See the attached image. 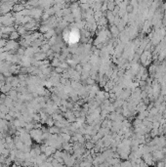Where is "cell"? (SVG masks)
I'll return each instance as SVG.
<instances>
[{"label":"cell","mask_w":166,"mask_h":167,"mask_svg":"<svg viewBox=\"0 0 166 167\" xmlns=\"http://www.w3.org/2000/svg\"><path fill=\"white\" fill-rule=\"evenodd\" d=\"M49 29H51V28H49L47 26H44V25L40 26V28H39V31H40V33L41 34L47 33V32L49 31Z\"/></svg>","instance_id":"obj_16"},{"label":"cell","mask_w":166,"mask_h":167,"mask_svg":"<svg viewBox=\"0 0 166 167\" xmlns=\"http://www.w3.org/2000/svg\"><path fill=\"white\" fill-rule=\"evenodd\" d=\"M34 55H35V52H34V48H33V47H28V48H27L26 51H25V56H26V57L32 58Z\"/></svg>","instance_id":"obj_9"},{"label":"cell","mask_w":166,"mask_h":167,"mask_svg":"<svg viewBox=\"0 0 166 167\" xmlns=\"http://www.w3.org/2000/svg\"><path fill=\"white\" fill-rule=\"evenodd\" d=\"M12 90V86L10 85V84H4L1 88H0V91H1V93L2 94H6V93H9L10 91Z\"/></svg>","instance_id":"obj_8"},{"label":"cell","mask_w":166,"mask_h":167,"mask_svg":"<svg viewBox=\"0 0 166 167\" xmlns=\"http://www.w3.org/2000/svg\"><path fill=\"white\" fill-rule=\"evenodd\" d=\"M0 31L3 34L7 33L10 35L13 31H15V28H14L13 27H2V28H0Z\"/></svg>","instance_id":"obj_5"},{"label":"cell","mask_w":166,"mask_h":167,"mask_svg":"<svg viewBox=\"0 0 166 167\" xmlns=\"http://www.w3.org/2000/svg\"><path fill=\"white\" fill-rule=\"evenodd\" d=\"M46 57H47L46 54L43 53V52H39V53H37V54L34 55V59L36 61H40V62L44 61V59H46Z\"/></svg>","instance_id":"obj_10"},{"label":"cell","mask_w":166,"mask_h":167,"mask_svg":"<svg viewBox=\"0 0 166 167\" xmlns=\"http://www.w3.org/2000/svg\"><path fill=\"white\" fill-rule=\"evenodd\" d=\"M95 146H94V144L93 143H91L90 141H88L87 143H85L84 144V148H85V150H93V148H94Z\"/></svg>","instance_id":"obj_17"},{"label":"cell","mask_w":166,"mask_h":167,"mask_svg":"<svg viewBox=\"0 0 166 167\" xmlns=\"http://www.w3.org/2000/svg\"><path fill=\"white\" fill-rule=\"evenodd\" d=\"M79 166L80 167H91L92 166V163L87 161V160H82L80 163H79Z\"/></svg>","instance_id":"obj_19"},{"label":"cell","mask_w":166,"mask_h":167,"mask_svg":"<svg viewBox=\"0 0 166 167\" xmlns=\"http://www.w3.org/2000/svg\"><path fill=\"white\" fill-rule=\"evenodd\" d=\"M46 124H47V126H48V127H52V126H54V125H55V121H54V119H53L52 117H49V118H48V120L46 121Z\"/></svg>","instance_id":"obj_20"},{"label":"cell","mask_w":166,"mask_h":167,"mask_svg":"<svg viewBox=\"0 0 166 167\" xmlns=\"http://www.w3.org/2000/svg\"><path fill=\"white\" fill-rule=\"evenodd\" d=\"M29 135H30L31 139L33 141H35L37 144H43V139H42L43 132L41 129H32L29 132Z\"/></svg>","instance_id":"obj_1"},{"label":"cell","mask_w":166,"mask_h":167,"mask_svg":"<svg viewBox=\"0 0 166 167\" xmlns=\"http://www.w3.org/2000/svg\"><path fill=\"white\" fill-rule=\"evenodd\" d=\"M48 131L51 135H60L61 134V129L58 128L57 126H52V127H49L48 128Z\"/></svg>","instance_id":"obj_7"},{"label":"cell","mask_w":166,"mask_h":167,"mask_svg":"<svg viewBox=\"0 0 166 167\" xmlns=\"http://www.w3.org/2000/svg\"><path fill=\"white\" fill-rule=\"evenodd\" d=\"M60 65H61V62H60V60L57 59V58H54V59L52 60L51 64H50V66H52V67H55V68H56V67H59Z\"/></svg>","instance_id":"obj_12"},{"label":"cell","mask_w":166,"mask_h":167,"mask_svg":"<svg viewBox=\"0 0 166 167\" xmlns=\"http://www.w3.org/2000/svg\"><path fill=\"white\" fill-rule=\"evenodd\" d=\"M32 119H33V121H37V122H38V121H40V120H41V118H40V114H38V113H36V114H35V113H34V114L32 115Z\"/></svg>","instance_id":"obj_21"},{"label":"cell","mask_w":166,"mask_h":167,"mask_svg":"<svg viewBox=\"0 0 166 167\" xmlns=\"http://www.w3.org/2000/svg\"><path fill=\"white\" fill-rule=\"evenodd\" d=\"M26 9V6L23 5V4H15L13 6V11L15 13H21L22 11H24Z\"/></svg>","instance_id":"obj_6"},{"label":"cell","mask_w":166,"mask_h":167,"mask_svg":"<svg viewBox=\"0 0 166 167\" xmlns=\"http://www.w3.org/2000/svg\"><path fill=\"white\" fill-rule=\"evenodd\" d=\"M151 61V55L149 50H146L141 56V62L143 63L144 66H149Z\"/></svg>","instance_id":"obj_3"},{"label":"cell","mask_w":166,"mask_h":167,"mask_svg":"<svg viewBox=\"0 0 166 167\" xmlns=\"http://www.w3.org/2000/svg\"><path fill=\"white\" fill-rule=\"evenodd\" d=\"M60 135H61V137H62L64 143H68V142L71 141V135H69V134H65V133H61Z\"/></svg>","instance_id":"obj_11"},{"label":"cell","mask_w":166,"mask_h":167,"mask_svg":"<svg viewBox=\"0 0 166 167\" xmlns=\"http://www.w3.org/2000/svg\"><path fill=\"white\" fill-rule=\"evenodd\" d=\"M19 38H20V34H19V32H18L17 30L13 31L12 33L9 35V39H10V40H14V41H16V39H19Z\"/></svg>","instance_id":"obj_13"},{"label":"cell","mask_w":166,"mask_h":167,"mask_svg":"<svg viewBox=\"0 0 166 167\" xmlns=\"http://www.w3.org/2000/svg\"><path fill=\"white\" fill-rule=\"evenodd\" d=\"M42 15H43V13H42L41 9L36 8V7H33L32 9H30V15L29 16H32L35 21H38L39 19H41Z\"/></svg>","instance_id":"obj_4"},{"label":"cell","mask_w":166,"mask_h":167,"mask_svg":"<svg viewBox=\"0 0 166 167\" xmlns=\"http://www.w3.org/2000/svg\"><path fill=\"white\" fill-rule=\"evenodd\" d=\"M40 50H41V52H43V53H45V54H46L48 51L51 50V46H50L47 42H45V43H44V44L41 46Z\"/></svg>","instance_id":"obj_14"},{"label":"cell","mask_w":166,"mask_h":167,"mask_svg":"<svg viewBox=\"0 0 166 167\" xmlns=\"http://www.w3.org/2000/svg\"><path fill=\"white\" fill-rule=\"evenodd\" d=\"M91 167H99V166H98V165H92Z\"/></svg>","instance_id":"obj_22"},{"label":"cell","mask_w":166,"mask_h":167,"mask_svg":"<svg viewBox=\"0 0 166 167\" xmlns=\"http://www.w3.org/2000/svg\"><path fill=\"white\" fill-rule=\"evenodd\" d=\"M19 43L14 41V40H9L7 41L5 47H4V51L5 52H11V51H14V50H18L19 48Z\"/></svg>","instance_id":"obj_2"},{"label":"cell","mask_w":166,"mask_h":167,"mask_svg":"<svg viewBox=\"0 0 166 167\" xmlns=\"http://www.w3.org/2000/svg\"><path fill=\"white\" fill-rule=\"evenodd\" d=\"M74 70L77 72V73H79V74H81L83 71V66L81 64H77L76 65V67H74Z\"/></svg>","instance_id":"obj_18"},{"label":"cell","mask_w":166,"mask_h":167,"mask_svg":"<svg viewBox=\"0 0 166 167\" xmlns=\"http://www.w3.org/2000/svg\"><path fill=\"white\" fill-rule=\"evenodd\" d=\"M111 33L112 34L113 36H117L118 34H119V29H118V28L116 27V26H111Z\"/></svg>","instance_id":"obj_15"}]
</instances>
